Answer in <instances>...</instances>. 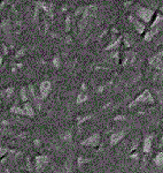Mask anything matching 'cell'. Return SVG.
<instances>
[{"mask_svg": "<svg viewBox=\"0 0 163 173\" xmlns=\"http://www.w3.org/2000/svg\"><path fill=\"white\" fill-rule=\"evenodd\" d=\"M10 113L17 114V115H23V110L20 106H13V107H10Z\"/></svg>", "mask_w": 163, "mask_h": 173, "instance_id": "cell-15", "label": "cell"}, {"mask_svg": "<svg viewBox=\"0 0 163 173\" xmlns=\"http://www.w3.org/2000/svg\"><path fill=\"white\" fill-rule=\"evenodd\" d=\"M20 97H21V101H22V102H24V103L28 102L29 95H28V89H26V86H23V88L21 89V91H20Z\"/></svg>", "mask_w": 163, "mask_h": 173, "instance_id": "cell-12", "label": "cell"}, {"mask_svg": "<svg viewBox=\"0 0 163 173\" xmlns=\"http://www.w3.org/2000/svg\"><path fill=\"white\" fill-rule=\"evenodd\" d=\"M129 20L133 23V26L136 27V29H137V31L139 33V34H143V33H144V30H145V26H144V23L139 22V20L136 18L134 16H130Z\"/></svg>", "mask_w": 163, "mask_h": 173, "instance_id": "cell-10", "label": "cell"}, {"mask_svg": "<svg viewBox=\"0 0 163 173\" xmlns=\"http://www.w3.org/2000/svg\"><path fill=\"white\" fill-rule=\"evenodd\" d=\"M66 29L69 30L70 29V16H67V20H66Z\"/></svg>", "mask_w": 163, "mask_h": 173, "instance_id": "cell-23", "label": "cell"}, {"mask_svg": "<svg viewBox=\"0 0 163 173\" xmlns=\"http://www.w3.org/2000/svg\"><path fill=\"white\" fill-rule=\"evenodd\" d=\"M137 15L138 17H140L141 20H144V22H149L152 20V17L154 15L153 10L148 8H145V7H139L137 9Z\"/></svg>", "mask_w": 163, "mask_h": 173, "instance_id": "cell-3", "label": "cell"}, {"mask_svg": "<svg viewBox=\"0 0 163 173\" xmlns=\"http://www.w3.org/2000/svg\"><path fill=\"white\" fill-rule=\"evenodd\" d=\"M2 64V55H1V53H0V65Z\"/></svg>", "mask_w": 163, "mask_h": 173, "instance_id": "cell-26", "label": "cell"}, {"mask_svg": "<svg viewBox=\"0 0 163 173\" xmlns=\"http://www.w3.org/2000/svg\"><path fill=\"white\" fill-rule=\"evenodd\" d=\"M99 143H100V135H99V133H94L90 138H87L86 140L82 141V144L83 146H92V147H95Z\"/></svg>", "mask_w": 163, "mask_h": 173, "instance_id": "cell-6", "label": "cell"}, {"mask_svg": "<svg viewBox=\"0 0 163 173\" xmlns=\"http://www.w3.org/2000/svg\"><path fill=\"white\" fill-rule=\"evenodd\" d=\"M138 103H154V98H153L152 94L148 90H145L138 98H136L132 103L129 104V107H132V106H134Z\"/></svg>", "mask_w": 163, "mask_h": 173, "instance_id": "cell-1", "label": "cell"}, {"mask_svg": "<svg viewBox=\"0 0 163 173\" xmlns=\"http://www.w3.org/2000/svg\"><path fill=\"white\" fill-rule=\"evenodd\" d=\"M6 152H9V150L7 148H0V156H4Z\"/></svg>", "mask_w": 163, "mask_h": 173, "instance_id": "cell-22", "label": "cell"}, {"mask_svg": "<svg viewBox=\"0 0 163 173\" xmlns=\"http://www.w3.org/2000/svg\"><path fill=\"white\" fill-rule=\"evenodd\" d=\"M22 110H23V115L29 117V118H34V106H32L30 103H28V102L24 103L23 107H22Z\"/></svg>", "mask_w": 163, "mask_h": 173, "instance_id": "cell-7", "label": "cell"}, {"mask_svg": "<svg viewBox=\"0 0 163 173\" xmlns=\"http://www.w3.org/2000/svg\"><path fill=\"white\" fill-rule=\"evenodd\" d=\"M61 140L64 141V142H71V140H72V134H71L70 132L62 133V135H61Z\"/></svg>", "mask_w": 163, "mask_h": 173, "instance_id": "cell-13", "label": "cell"}, {"mask_svg": "<svg viewBox=\"0 0 163 173\" xmlns=\"http://www.w3.org/2000/svg\"><path fill=\"white\" fill-rule=\"evenodd\" d=\"M155 164L159 166H163V152H159L155 157Z\"/></svg>", "mask_w": 163, "mask_h": 173, "instance_id": "cell-16", "label": "cell"}, {"mask_svg": "<svg viewBox=\"0 0 163 173\" xmlns=\"http://www.w3.org/2000/svg\"><path fill=\"white\" fill-rule=\"evenodd\" d=\"M121 42H122V38H117L114 43H112L110 45H108L107 47H106V50H114V49H117L118 46H120V44H121Z\"/></svg>", "mask_w": 163, "mask_h": 173, "instance_id": "cell-14", "label": "cell"}, {"mask_svg": "<svg viewBox=\"0 0 163 173\" xmlns=\"http://www.w3.org/2000/svg\"><path fill=\"white\" fill-rule=\"evenodd\" d=\"M84 9H85V7H79L78 9H76V10H75V15L77 16V15L83 14V13H84Z\"/></svg>", "mask_w": 163, "mask_h": 173, "instance_id": "cell-19", "label": "cell"}, {"mask_svg": "<svg viewBox=\"0 0 163 173\" xmlns=\"http://www.w3.org/2000/svg\"><path fill=\"white\" fill-rule=\"evenodd\" d=\"M66 41H67L66 43H70V42H71V37H70V36H67V38H66Z\"/></svg>", "mask_w": 163, "mask_h": 173, "instance_id": "cell-25", "label": "cell"}, {"mask_svg": "<svg viewBox=\"0 0 163 173\" xmlns=\"http://www.w3.org/2000/svg\"><path fill=\"white\" fill-rule=\"evenodd\" d=\"M124 135H125V132L124 130H121V132H117V133L112 134V136H110V144L112 146L117 144L121 140L124 138Z\"/></svg>", "mask_w": 163, "mask_h": 173, "instance_id": "cell-8", "label": "cell"}, {"mask_svg": "<svg viewBox=\"0 0 163 173\" xmlns=\"http://www.w3.org/2000/svg\"><path fill=\"white\" fill-rule=\"evenodd\" d=\"M50 163V157L45 155H39L36 157L34 160V169L37 172H42L44 169L47 166V164Z\"/></svg>", "mask_w": 163, "mask_h": 173, "instance_id": "cell-2", "label": "cell"}, {"mask_svg": "<svg viewBox=\"0 0 163 173\" xmlns=\"http://www.w3.org/2000/svg\"><path fill=\"white\" fill-rule=\"evenodd\" d=\"M53 66H54L56 69H59L61 67V58L59 55H55V57L53 58Z\"/></svg>", "mask_w": 163, "mask_h": 173, "instance_id": "cell-17", "label": "cell"}, {"mask_svg": "<svg viewBox=\"0 0 163 173\" xmlns=\"http://www.w3.org/2000/svg\"><path fill=\"white\" fill-rule=\"evenodd\" d=\"M124 119H125L124 115H121V117H116V118H115V120H124Z\"/></svg>", "mask_w": 163, "mask_h": 173, "instance_id": "cell-24", "label": "cell"}, {"mask_svg": "<svg viewBox=\"0 0 163 173\" xmlns=\"http://www.w3.org/2000/svg\"><path fill=\"white\" fill-rule=\"evenodd\" d=\"M160 29H161V27H154V28H152V30H149V33H147L146 36H145V41H151L153 38V36L156 33L160 31Z\"/></svg>", "mask_w": 163, "mask_h": 173, "instance_id": "cell-11", "label": "cell"}, {"mask_svg": "<svg viewBox=\"0 0 163 173\" xmlns=\"http://www.w3.org/2000/svg\"><path fill=\"white\" fill-rule=\"evenodd\" d=\"M23 54H26V49H21L20 51H17V53H16V58H18V57H22Z\"/></svg>", "mask_w": 163, "mask_h": 173, "instance_id": "cell-21", "label": "cell"}, {"mask_svg": "<svg viewBox=\"0 0 163 173\" xmlns=\"http://www.w3.org/2000/svg\"><path fill=\"white\" fill-rule=\"evenodd\" d=\"M52 90V84L50 81H43L42 83H40V88H39V96H40V98L42 99H45L48 94L51 92Z\"/></svg>", "mask_w": 163, "mask_h": 173, "instance_id": "cell-4", "label": "cell"}, {"mask_svg": "<svg viewBox=\"0 0 163 173\" xmlns=\"http://www.w3.org/2000/svg\"><path fill=\"white\" fill-rule=\"evenodd\" d=\"M85 101H87V96L84 95V94H80V95H78L77 99H76V103L80 104L83 103V102H85Z\"/></svg>", "mask_w": 163, "mask_h": 173, "instance_id": "cell-18", "label": "cell"}, {"mask_svg": "<svg viewBox=\"0 0 163 173\" xmlns=\"http://www.w3.org/2000/svg\"><path fill=\"white\" fill-rule=\"evenodd\" d=\"M86 160H87V159H85V158L79 157V158H78V167H80V166L84 164V163H86Z\"/></svg>", "mask_w": 163, "mask_h": 173, "instance_id": "cell-20", "label": "cell"}, {"mask_svg": "<svg viewBox=\"0 0 163 173\" xmlns=\"http://www.w3.org/2000/svg\"><path fill=\"white\" fill-rule=\"evenodd\" d=\"M149 64H151L152 66H154L155 68L163 70V51H161L160 53H157V54L154 55L153 58H151V59H149Z\"/></svg>", "mask_w": 163, "mask_h": 173, "instance_id": "cell-5", "label": "cell"}, {"mask_svg": "<svg viewBox=\"0 0 163 173\" xmlns=\"http://www.w3.org/2000/svg\"><path fill=\"white\" fill-rule=\"evenodd\" d=\"M153 135H147L144 141V152L145 154H149L152 150V142H153Z\"/></svg>", "mask_w": 163, "mask_h": 173, "instance_id": "cell-9", "label": "cell"}]
</instances>
